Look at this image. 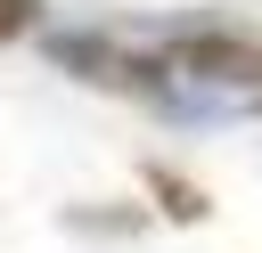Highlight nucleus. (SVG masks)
<instances>
[{"label":"nucleus","instance_id":"1","mask_svg":"<svg viewBox=\"0 0 262 253\" xmlns=\"http://www.w3.org/2000/svg\"><path fill=\"white\" fill-rule=\"evenodd\" d=\"M180 65H196L213 82H262V33H196L180 49Z\"/></svg>","mask_w":262,"mask_h":253},{"label":"nucleus","instance_id":"2","mask_svg":"<svg viewBox=\"0 0 262 253\" xmlns=\"http://www.w3.org/2000/svg\"><path fill=\"white\" fill-rule=\"evenodd\" d=\"M25 24H33V0H0V41H16Z\"/></svg>","mask_w":262,"mask_h":253}]
</instances>
